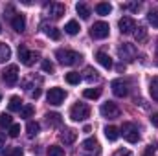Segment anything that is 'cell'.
<instances>
[{"mask_svg":"<svg viewBox=\"0 0 158 156\" xmlns=\"http://www.w3.org/2000/svg\"><path fill=\"white\" fill-rule=\"evenodd\" d=\"M44 13L52 18H61L64 15V6L59 4V2H50V4H44Z\"/></svg>","mask_w":158,"mask_h":156,"instance_id":"ba28073f","label":"cell"},{"mask_svg":"<svg viewBox=\"0 0 158 156\" xmlns=\"http://www.w3.org/2000/svg\"><path fill=\"white\" fill-rule=\"evenodd\" d=\"M2 79H4L6 84L13 86V84L19 81V66H17V64H9V66L2 72Z\"/></svg>","mask_w":158,"mask_h":156,"instance_id":"9c48e42d","label":"cell"},{"mask_svg":"<svg viewBox=\"0 0 158 156\" xmlns=\"http://www.w3.org/2000/svg\"><path fill=\"white\" fill-rule=\"evenodd\" d=\"M0 99H2V97H0Z\"/></svg>","mask_w":158,"mask_h":156,"instance_id":"7dc6e473","label":"cell"},{"mask_svg":"<svg viewBox=\"0 0 158 156\" xmlns=\"http://www.w3.org/2000/svg\"><path fill=\"white\" fill-rule=\"evenodd\" d=\"M79 22L77 20H70V22H66V26H64V31L68 33V35H77L79 33Z\"/></svg>","mask_w":158,"mask_h":156,"instance_id":"603a6c76","label":"cell"},{"mask_svg":"<svg viewBox=\"0 0 158 156\" xmlns=\"http://www.w3.org/2000/svg\"><path fill=\"white\" fill-rule=\"evenodd\" d=\"M109 33H110V28H109V24L107 22H103V20H99V22H96L92 28H90V37L92 39H107L109 37Z\"/></svg>","mask_w":158,"mask_h":156,"instance_id":"5b68a950","label":"cell"},{"mask_svg":"<svg viewBox=\"0 0 158 156\" xmlns=\"http://www.w3.org/2000/svg\"><path fill=\"white\" fill-rule=\"evenodd\" d=\"M83 149H85V151H96V149H98V142H96L94 138H88V140L83 142Z\"/></svg>","mask_w":158,"mask_h":156,"instance_id":"4dcf8cb0","label":"cell"},{"mask_svg":"<svg viewBox=\"0 0 158 156\" xmlns=\"http://www.w3.org/2000/svg\"><path fill=\"white\" fill-rule=\"evenodd\" d=\"M19 59H20V63H22L24 66H31V64L39 59V53L28 50L26 46H19Z\"/></svg>","mask_w":158,"mask_h":156,"instance_id":"8992f818","label":"cell"},{"mask_svg":"<svg viewBox=\"0 0 158 156\" xmlns=\"http://www.w3.org/2000/svg\"><path fill=\"white\" fill-rule=\"evenodd\" d=\"M48 156H64V149L59 145H50L48 147Z\"/></svg>","mask_w":158,"mask_h":156,"instance_id":"f546056e","label":"cell"},{"mask_svg":"<svg viewBox=\"0 0 158 156\" xmlns=\"http://www.w3.org/2000/svg\"><path fill=\"white\" fill-rule=\"evenodd\" d=\"M151 123H153L155 127H158V112H156V114H153V116H151Z\"/></svg>","mask_w":158,"mask_h":156,"instance_id":"60d3db41","label":"cell"},{"mask_svg":"<svg viewBox=\"0 0 158 156\" xmlns=\"http://www.w3.org/2000/svg\"><path fill=\"white\" fill-rule=\"evenodd\" d=\"M0 147H4V138L0 136Z\"/></svg>","mask_w":158,"mask_h":156,"instance_id":"7bdbcfd3","label":"cell"},{"mask_svg":"<svg viewBox=\"0 0 158 156\" xmlns=\"http://www.w3.org/2000/svg\"><path fill=\"white\" fill-rule=\"evenodd\" d=\"M110 11H112V6H110L109 2H99V4L96 6V13H98V15H101V17L109 15Z\"/></svg>","mask_w":158,"mask_h":156,"instance_id":"d6986e66","label":"cell"},{"mask_svg":"<svg viewBox=\"0 0 158 156\" xmlns=\"http://www.w3.org/2000/svg\"><path fill=\"white\" fill-rule=\"evenodd\" d=\"M22 149L20 147H11V149H6V151H2L0 156H22Z\"/></svg>","mask_w":158,"mask_h":156,"instance_id":"f1b7e54d","label":"cell"},{"mask_svg":"<svg viewBox=\"0 0 158 156\" xmlns=\"http://www.w3.org/2000/svg\"><path fill=\"white\" fill-rule=\"evenodd\" d=\"M96 59H98V63L103 66V68H112V59L105 53V51H98V55H96Z\"/></svg>","mask_w":158,"mask_h":156,"instance_id":"9a60e30c","label":"cell"},{"mask_svg":"<svg viewBox=\"0 0 158 156\" xmlns=\"http://www.w3.org/2000/svg\"><path fill=\"white\" fill-rule=\"evenodd\" d=\"M11 26H13V30L17 33H22L26 30V17L22 13H15L13 18H11Z\"/></svg>","mask_w":158,"mask_h":156,"instance_id":"4fadbf2b","label":"cell"},{"mask_svg":"<svg viewBox=\"0 0 158 156\" xmlns=\"http://www.w3.org/2000/svg\"><path fill=\"white\" fill-rule=\"evenodd\" d=\"M61 121H63V119H61V116H59L57 112H52V114L48 112V114H46V123H48L50 127H59Z\"/></svg>","mask_w":158,"mask_h":156,"instance_id":"44dd1931","label":"cell"},{"mask_svg":"<svg viewBox=\"0 0 158 156\" xmlns=\"http://www.w3.org/2000/svg\"><path fill=\"white\" fill-rule=\"evenodd\" d=\"M112 156H132V153H131L129 149H118Z\"/></svg>","mask_w":158,"mask_h":156,"instance_id":"f35d334b","label":"cell"},{"mask_svg":"<svg viewBox=\"0 0 158 156\" xmlns=\"http://www.w3.org/2000/svg\"><path fill=\"white\" fill-rule=\"evenodd\" d=\"M110 88H112V94H114L116 97H125V96L129 94V84H127V81H123V79H114V81L110 83Z\"/></svg>","mask_w":158,"mask_h":156,"instance_id":"30bf717a","label":"cell"},{"mask_svg":"<svg viewBox=\"0 0 158 156\" xmlns=\"http://www.w3.org/2000/svg\"><path fill=\"white\" fill-rule=\"evenodd\" d=\"M42 31H44V35H48L50 39H53V40H59L61 39V31L57 30V28H53V26H42Z\"/></svg>","mask_w":158,"mask_h":156,"instance_id":"e0dca14e","label":"cell"},{"mask_svg":"<svg viewBox=\"0 0 158 156\" xmlns=\"http://www.w3.org/2000/svg\"><path fill=\"white\" fill-rule=\"evenodd\" d=\"M76 11H77V15L83 20H86V18L90 17V7H88L86 4H83V2H79L77 6H76Z\"/></svg>","mask_w":158,"mask_h":156,"instance_id":"ffe728a7","label":"cell"},{"mask_svg":"<svg viewBox=\"0 0 158 156\" xmlns=\"http://www.w3.org/2000/svg\"><path fill=\"white\" fill-rule=\"evenodd\" d=\"M88 116H90V107L86 103H76L70 109V117L74 121H85Z\"/></svg>","mask_w":158,"mask_h":156,"instance_id":"3957f363","label":"cell"},{"mask_svg":"<svg viewBox=\"0 0 158 156\" xmlns=\"http://www.w3.org/2000/svg\"><path fill=\"white\" fill-rule=\"evenodd\" d=\"M119 134L129 142V143H136L138 140H140V132H138V127L134 125V123H131V121H127V123H123V127L119 129Z\"/></svg>","mask_w":158,"mask_h":156,"instance_id":"7a4b0ae2","label":"cell"},{"mask_svg":"<svg viewBox=\"0 0 158 156\" xmlns=\"http://www.w3.org/2000/svg\"><path fill=\"white\" fill-rule=\"evenodd\" d=\"M145 156H149V154H145Z\"/></svg>","mask_w":158,"mask_h":156,"instance_id":"bcb514c9","label":"cell"},{"mask_svg":"<svg viewBox=\"0 0 158 156\" xmlns=\"http://www.w3.org/2000/svg\"><path fill=\"white\" fill-rule=\"evenodd\" d=\"M98 79H99V76H98L96 70H92V68H85V81L94 83V81H98Z\"/></svg>","mask_w":158,"mask_h":156,"instance_id":"83f0119b","label":"cell"},{"mask_svg":"<svg viewBox=\"0 0 158 156\" xmlns=\"http://www.w3.org/2000/svg\"><path fill=\"white\" fill-rule=\"evenodd\" d=\"M118 53H119V57H121V61H127V63H131V61H134L136 59V48L132 46V44H123V46H119V50H118Z\"/></svg>","mask_w":158,"mask_h":156,"instance_id":"8fae6325","label":"cell"},{"mask_svg":"<svg viewBox=\"0 0 158 156\" xmlns=\"http://www.w3.org/2000/svg\"><path fill=\"white\" fill-rule=\"evenodd\" d=\"M121 7H123V9H129V11H138V9H140V4H138V2H134V4H123Z\"/></svg>","mask_w":158,"mask_h":156,"instance_id":"74e56055","label":"cell"},{"mask_svg":"<svg viewBox=\"0 0 158 156\" xmlns=\"http://www.w3.org/2000/svg\"><path fill=\"white\" fill-rule=\"evenodd\" d=\"M30 96H31L33 99H37V97L40 96V88H35V90H31V92H30Z\"/></svg>","mask_w":158,"mask_h":156,"instance_id":"ab89813d","label":"cell"},{"mask_svg":"<svg viewBox=\"0 0 158 156\" xmlns=\"http://www.w3.org/2000/svg\"><path fill=\"white\" fill-rule=\"evenodd\" d=\"M156 53H158V48H156Z\"/></svg>","mask_w":158,"mask_h":156,"instance_id":"f6af8a7d","label":"cell"},{"mask_svg":"<svg viewBox=\"0 0 158 156\" xmlns=\"http://www.w3.org/2000/svg\"><path fill=\"white\" fill-rule=\"evenodd\" d=\"M11 57V48L6 42H0V63H6Z\"/></svg>","mask_w":158,"mask_h":156,"instance_id":"cb8c5ba5","label":"cell"},{"mask_svg":"<svg viewBox=\"0 0 158 156\" xmlns=\"http://www.w3.org/2000/svg\"><path fill=\"white\" fill-rule=\"evenodd\" d=\"M83 96H85L86 99H98V97L101 96V88H86V90L83 92Z\"/></svg>","mask_w":158,"mask_h":156,"instance_id":"d4e9b609","label":"cell"},{"mask_svg":"<svg viewBox=\"0 0 158 156\" xmlns=\"http://www.w3.org/2000/svg\"><path fill=\"white\" fill-rule=\"evenodd\" d=\"M11 125H13V117L6 112H2L0 114V127H11Z\"/></svg>","mask_w":158,"mask_h":156,"instance_id":"d6a6232c","label":"cell"},{"mask_svg":"<svg viewBox=\"0 0 158 156\" xmlns=\"http://www.w3.org/2000/svg\"><path fill=\"white\" fill-rule=\"evenodd\" d=\"M118 28L123 35H127V33H132V31H134L136 22H134V18H131V17H121L119 22H118Z\"/></svg>","mask_w":158,"mask_h":156,"instance_id":"7c38bea8","label":"cell"},{"mask_svg":"<svg viewBox=\"0 0 158 156\" xmlns=\"http://www.w3.org/2000/svg\"><path fill=\"white\" fill-rule=\"evenodd\" d=\"M149 92H151V97L158 103V77H153L151 84H149Z\"/></svg>","mask_w":158,"mask_h":156,"instance_id":"484cf974","label":"cell"},{"mask_svg":"<svg viewBox=\"0 0 158 156\" xmlns=\"http://www.w3.org/2000/svg\"><path fill=\"white\" fill-rule=\"evenodd\" d=\"M145 37H147V30H145L143 26H138V28H134V39L138 40V42L145 40Z\"/></svg>","mask_w":158,"mask_h":156,"instance_id":"4316f807","label":"cell"},{"mask_svg":"<svg viewBox=\"0 0 158 156\" xmlns=\"http://www.w3.org/2000/svg\"><path fill=\"white\" fill-rule=\"evenodd\" d=\"M147 20H149V24H151V26L158 28V9L149 11V15H147Z\"/></svg>","mask_w":158,"mask_h":156,"instance_id":"836d02e7","label":"cell"},{"mask_svg":"<svg viewBox=\"0 0 158 156\" xmlns=\"http://www.w3.org/2000/svg\"><path fill=\"white\" fill-rule=\"evenodd\" d=\"M42 70H44L46 74H53L55 66H53V64H52V63H50L48 59H44V61H42Z\"/></svg>","mask_w":158,"mask_h":156,"instance_id":"e575fe53","label":"cell"},{"mask_svg":"<svg viewBox=\"0 0 158 156\" xmlns=\"http://www.w3.org/2000/svg\"><path fill=\"white\" fill-rule=\"evenodd\" d=\"M105 136H107V140H109V142H116L121 134H119V129H118V127L110 125V127H105Z\"/></svg>","mask_w":158,"mask_h":156,"instance_id":"2e32d148","label":"cell"},{"mask_svg":"<svg viewBox=\"0 0 158 156\" xmlns=\"http://www.w3.org/2000/svg\"><path fill=\"white\" fill-rule=\"evenodd\" d=\"M155 151H156V145H155V143H151V145L147 147V153H145V154H151V153H155Z\"/></svg>","mask_w":158,"mask_h":156,"instance_id":"b9f144b4","label":"cell"},{"mask_svg":"<svg viewBox=\"0 0 158 156\" xmlns=\"http://www.w3.org/2000/svg\"><path fill=\"white\" fill-rule=\"evenodd\" d=\"M59 138H61V142H63V143L70 145V143H74V142L77 140V132H76L74 129H64V130L59 134Z\"/></svg>","mask_w":158,"mask_h":156,"instance_id":"5bb4252c","label":"cell"},{"mask_svg":"<svg viewBox=\"0 0 158 156\" xmlns=\"http://www.w3.org/2000/svg\"><path fill=\"white\" fill-rule=\"evenodd\" d=\"M64 79H66V83H68V84H77L79 81H81V76H79L77 72H70V74H66V76H64Z\"/></svg>","mask_w":158,"mask_h":156,"instance_id":"1f68e13d","label":"cell"},{"mask_svg":"<svg viewBox=\"0 0 158 156\" xmlns=\"http://www.w3.org/2000/svg\"><path fill=\"white\" fill-rule=\"evenodd\" d=\"M64 97H66V92H64L63 88H59V86L50 88V90H48V94H46L48 103H50V105H53V107H59V105L64 101Z\"/></svg>","mask_w":158,"mask_h":156,"instance_id":"277c9868","label":"cell"},{"mask_svg":"<svg viewBox=\"0 0 158 156\" xmlns=\"http://www.w3.org/2000/svg\"><path fill=\"white\" fill-rule=\"evenodd\" d=\"M0 33H2V26H0Z\"/></svg>","mask_w":158,"mask_h":156,"instance_id":"ee69618b","label":"cell"},{"mask_svg":"<svg viewBox=\"0 0 158 156\" xmlns=\"http://www.w3.org/2000/svg\"><path fill=\"white\" fill-rule=\"evenodd\" d=\"M31 116H33V107H31V105L22 107V110H20V117H31Z\"/></svg>","mask_w":158,"mask_h":156,"instance_id":"d590c367","label":"cell"},{"mask_svg":"<svg viewBox=\"0 0 158 156\" xmlns=\"http://www.w3.org/2000/svg\"><path fill=\"white\" fill-rule=\"evenodd\" d=\"M40 130V125L37 121H28V125H26V132H28V138H35L37 134H39Z\"/></svg>","mask_w":158,"mask_h":156,"instance_id":"ac0fdd59","label":"cell"},{"mask_svg":"<svg viewBox=\"0 0 158 156\" xmlns=\"http://www.w3.org/2000/svg\"><path fill=\"white\" fill-rule=\"evenodd\" d=\"M19 134H20V125H17V123L11 125V127H9V136H11V138H17Z\"/></svg>","mask_w":158,"mask_h":156,"instance_id":"8d00e7d4","label":"cell"},{"mask_svg":"<svg viewBox=\"0 0 158 156\" xmlns=\"http://www.w3.org/2000/svg\"><path fill=\"white\" fill-rule=\"evenodd\" d=\"M9 110H11V112H17V110L20 112V110H22V99H20L19 96H13V97L9 99Z\"/></svg>","mask_w":158,"mask_h":156,"instance_id":"7402d4cb","label":"cell"},{"mask_svg":"<svg viewBox=\"0 0 158 156\" xmlns=\"http://www.w3.org/2000/svg\"><path fill=\"white\" fill-rule=\"evenodd\" d=\"M99 112H101V116H103V117H109V119H116V117L121 116L119 107L116 105V103H112V101L103 103V105H101V109H99Z\"/></svg>","mask_w":158,"mask_h":156,"instance_id":"52a82bcc","label":"cell"},{"mask_svg":"<svg viewBox=\"0 0 158 156\" xmlns=\"http://www.w3.org/2000/svg\"><path fill=\"white\" fill-rule=\"evenodd\" d=\"M55 57L64 66H74V64H77L79 61H81V53L72 51V50H57L55 51Z\"/></svg>","mask_w":158,"mask_h":156,"instance_id":"6da1fadb","label":"cell"}]
</instances>
